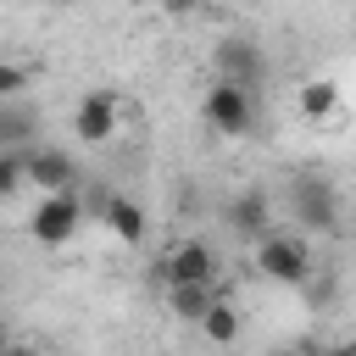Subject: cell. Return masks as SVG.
I'll list each match as a JSON object with an SVG mask.
<instances>
[{"instance_id": "obj_2", "label": "cell", "mask_w": 356, "mask_h": 356, "mask_svg": "<svg viewBox=\"0 0 356 356\" xmlns=\"http://www.w3.org/2000/svg\"><path fill=\"white\" fill-rule=\"evenodd\" d=\"M200 117H206L222 139H239V134L256 122V100H250V89H245V83L211 78V89H206V100H200Z\"/></svg>"}, {"instance_id": "obj_18", "label": "cell", "mask_w": 356, "mask_h": 356, "mask_svg": "<svg viewBox=\"0 0 356 356\" xmlns=\"http://www.w3.org/2000/svg\"><path fill=\"white\" fill-rule=\"evenodd\" d=\"M323 356H356V345H350V339H345V345H328V350H323Z\"/></svg>"}, {"instance_id": "obj_17", "label": "cell", "mask_w": 356, "mask_h": 356, "mask_svg": "<svg viewBox=\"0 0 356 356\" xmlns=\"http://www.w3.org/2000/svg\"><path fill=\"white\" fill-rule=\"evenodd\" d=\"M167 11H195V6H206V0H161Z\"/></svg>"}, {"instance_id": "obj_15", "label": "cell", "mask_w": 356, "mask_h": 356, "mask_svg": "<svg viewBox=\"0 0 356 356\" xmlns=\"http://www.w3.org/2000/svg\"><path fill=\"white\" fill-rule=\"evenodd\" d=\"M28 178H33V172H28V156H17V150L0 156V189H6V195H17Z\"/></svg>"}, {"instance_id": "obj_14", "label": "cell", "mask_w": 356, "mask_h": 356, "mask_svg": "<svg viewBox=\"0 0 356 356\" xmlns=\"http://www.w3.org/2000/svg\"><path fill=\"white\" fill-rule=\"evenodd\" d=\"M0 139H6V145L28 139V111H22L17 100H6V106H0Z\"/></svg>"}, {"instance_id": "obj_13", "label": "cell", "mask_w": 356, "mask_h": 356, "mask_svg": "<svg viewBox=\"0 0 356 356\" xmlns=\"http://www.w3.org/2000/svg\"><path fill=\"white\" fill-rule=\"evenodd\" d=\"M200 334H206L211 345H234V339H239V312H234L228 300H217V306L200 317Z\"/></svg>"}, {"instance_id": "obj_11", "label": "cell", "mask_w": 356, "mask_h": 356, "mask_svg": "<svg viewBox=\"0 0 356 356\" xmlns=\"http://www.w3.org/2000/svg\"><path fill=\"white\" fill-rule=\"evenodd\" d=\"M217 300H222V295H217V284H172V289H167V306H172L184 323H200Z\"/></svg>"}, {"instance_id": "obj_16", "label": "cell", "mask_w": 356, "mask_h": 356, "mask_svg": "<svg viewBox=\"0 0 356 356\" xmlns=\"http://www.w3.org/2000/svg\"><path fill=\"white\" fill-rule=\"evenodd\" d=\"M22 83H28V72H22L17 61H6V67H0V100H17Z\"/></svg>"}, {"instance_id": "obj_20", "label": "cell", "mask_w": 356, "mask_h": 356, "mask_svg": "<svg viewBox=\"0 0 356 356\" xmlns=\"http://www.w3.org/2000/svg\"><path fill=\"white\" fill-rule=\"evenodd\" d=\"M295 356H323V350H295Z\"/></svg>"}, {"instance_id": "obj_7", "label": "cell", "mask_w": 356, "mask_h": 356, "mask_svg": "<svg viewBox=\"0 0 356 356\" xmlns=\"http://www.w3.org/2000/svg\"><path fill=\"white\" fill-rule=\"evenodd\" d=\"M72 128H78L83 145H106V139L117 134V100H111L106 89H89V95L78 100V111H72Z\"/></svg>"}, {"instance_id": "obj_5", "label": "cell", "mask_w": 356, "mask_h": 356, "mask_svg": "<svg viewBox=\"0 0 356 356\" xmlns=\"http://www.w3.org/2000/svg\"><path fill=\"white\" fill-rule=\"evenodd\" d=\"M211 72H217V78H228V83H245V89H256V83L267 78V56H261V44H256V39H245V33H228V39L211 50Z\"/></svg>"}, {"instance_id": "obj_12", "label": "cell", "mask_w": 356, "mask_h": 356, "mask_svg": "<svg viewBox=\"0 0 356 356\" xmlns=\"http://www.w3.org/2000/svg\"><path fill=\"white\" fill-rule=\"evenodd\" d=\"M300 117H312V122H323V117H334L339 111V83L334 78H312V83H300Z\"/></svg>"}, {"instance_id": "obj_3", "label": "cell", "mask_w": 356, "mask_h": 356, "mask_svg": "<svg viewBox=\"0 0 356 356\" xmlns=\"http://www.w3.org/2000/svg\"><path fill=\"white\" fill-rule=\"evenodd\" d=\"M289 211H295V222L312 228V234H334V228H339V195H334L328 178H312V172L289 178Z\"/></svg>"}, {"instance_id": "obj_1", "label": "cell", "mask_w": 356, "mask_h": 356, "mask_svg": "<svg viewBox=\"0 0 356 356\" xmlns=\"http://www.w3.org/2000/svg\"><path fill=\"white\" fill-rule=\"evenodd\" d=\"M256 267H261L273 284H306V278L317 273L306 234H278V228H273V234L256 245Z\"/></svg>"}, {"instance_id": "obj_9", "label": "cell", "mask_w": 356, "mask_h": 356, "mask_svg": "<svg viewBox=\"0 0 356 356\" xmlns=\"http://www.w3.org/2000/svg\"><path fill=\"white\" fill-rule=\"evenodd\" d=\"M28 172H33V184H39L44 195H56V189H72V184H78V161H72L67 150H56V145L28 150Z\"/></svg>"}, {"instance_id": "obj_10", "label": "cell", "mask_w": 356, "mask_h": 356, "mask_svg": "<svg viewBox=\"0 0 356 356\" xmlns=\"http://www.w3.org/2000/svg\"><path fill=\"white\" fill-rule=\"evenodd\" d=\"M100 222H106L111 239H122V245H139V239H145V206L128 200V195H106V200H100Z\"/></svg>"}, {"instance_id": "obj_19", "label": "cell", "mask_w": 356, "mask_h": 356, "mask_svg": "<svg viewBox=\"0 0 356 356\" xmlns=\"http://www.w3.org/2000/svg\"><path fill=\"white\" fill-rule=\"evenodd\" d=\"M44 6H56V11H67V6H78V0H44Z\"/></svg>"}, {"instance_id": "obj_4", "label": "cell", "mask_w": 356, "mask_h": 356, "mask_svg": "<svg viewBox=\"0 0 356 356\" xmlns=\"http://www.w3.org/2000/svg\"><path fill=\"white\" fill-rule=\"evenodd\" d=\"M78 222H83V200H78L72 189H56V195H44V200L33 206L28 234H33L39 245H67V239L78 234Z\"/></svg>"}, {"instance_id": "obj_8", "label": "cell", "mask_w": 356, "mask_h": 356, "mask_svg": "<svg viewBox=\"0 0 356 356\" xmlns=\"http://www.w3.org/2000/svg\"><path fill=\"white\" fill-rule=\"evenodd\" d=\"M222 222H228V234H239V239H267L273 228H267V195L261 189H239L228 206H222Z\"/></svg>"}, {"instance_id": "obj_6", "label": "cell", "mask_w": 356, "mask_h": 356, "mask_svg": "<svg viewBox=\"0 0 356 356\" xmlns=\"http://www.w3.org/2000/svg\"><path fill=\"white\" fill-rule=\"evenodd\" d=\"M161 278L167 289L172 284H217V256L206 239H178L167 256H161Z\"/></svg>"}]
</instances>
